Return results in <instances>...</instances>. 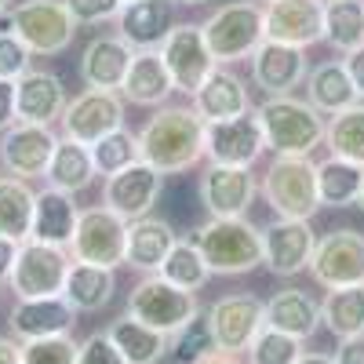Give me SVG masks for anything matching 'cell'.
<instances>
[{"instance_id": "obj_41", "label": "cell", "mask_w": 364, "mask_h": 364, "mask_svg": "<svg viewBox=\"0 0 364 364\" xmlns=\"http://www.w3.org/2000/svg\"><path fill=\"white\" fill-rule=\"evenodd\" d=\"M91 161H95V171L106 175V178L117 175V171H124L135 161H142V154H139V132L117 128V132L102 135L95 146H91Z\"/></svg>"}, {"instance_id": "obj_10", "label": "cell", "mask_w": 364, "mask_h": 364, "mask_svg": "<svg viewBox=\"0 0 364 364\" xmlns=\"http://www.w3.org/2000/svg\"><path fill=\"white\" fill-rule=\"evenodd\" d=\"M204 317L223 353H248L252 339L266 328V302L255 299L252 291H233L211 302Z\"/></svg>"}, {"instance_id": "obj_36", "label": "cell", "mask_w": 364, "mask_h": 364, "mask_svg": "<svg viewBox=\"0 0 364 364\" xmlns=\"http://www.w3.org/2000/svg\"><path fill=\"white\" fill-rule=\"evenodd\" d=\"M321 324L336 339L364 336V284L328 288V295L321 302Z\"/></svg>"}, {"instance_id": "obj_12", "label": "cell", "mask_w": 364, "mask_h": 364, "mask_svg": "<svg viewBox=\"0 0 364 364\" xmlns=\"http://www.w3.org/2000/svg\"><path fill=\"white\" fill-rule=\"evenodd\" d=\"M266 154V139L259 113L248 109L230 120H211L204 124V157L208 164H226V168H252Z\"/></svg>"}, {"instance_id": "obj_40", "label": "cell", "mask_w": 364, "mask_h": 364, "mask_svg": "<svg viewBox=\"0 0 364 364\" xmlns=\"http://www.w3.org/2000/svg\"><path fill=\"white\" fill-rule=\"evenodd\" d=\"M215 350L219 346H215V336H211V324H208L204 314H197L190 324H182L168 339V360L171 364H200Z\"/></svg>"}, {"instance_id": "obj_37", "label": "cell", "mask_w": 364, "mask_h": 364, "mask_svg": "<svg viewBox=\"0 0 364 364\" xmlns=\"http://www.w3.org/2000/svg\"><path fill=\"white\" fill-rule=\"evenodd\" d=\"M157 273H161L164 281H171L175 288H182V291H200V288L211 281V266H208V259L200 255V248H197L193 237H178L175 248L168 252V259L161 262Z\"/></svg>"}, {"instance_id": "obj_28", "label": "cell", "mask_w": 364, "mask_h": 364, "mask_svg": "<svg viewBox=\"0 0 364 364\" xmlns=\"http://www.w3.org/2000/svg\"><path fill=\"white\" fill-rule=\"evenodd\" d=\"M175 91V80L164 66L161 51H135L132 66H128V77L124 84H120V95H124V102L132 106H168Z\"/></svg>"}, {"instance_id": "obj_21", "label": "cell", "mask_w": 364, "mask_h": 364, "mask_svg": "<svg viewBox=\"0 0 364 364\" xmlns=\"http://www.w3.org/2000/svg\"><path fill=\"white\" fill-rule=\"evenodd\" d=\"M73 324H77V310L66 302V295L18 299L8 314L11 339H18V343H33V339H48V336H70Z\"/></svg>"}, {"instance_id": "obj_1", "label": "cell", "mask_w": 364, "mask_h": 364, "mask_svg": "<svg viewBox=\"0 0 364 364\" xmlns=\"http://www.w3.org/2000/svg\"><path fill=\"white\" fill-rule=\"evenodd\" d=\"M139 154L161 175L190 171L204 161V120L193 106H161L139 132Z\"/></svg>"}, {"instance_id": "obj_20", "label": "cell", "mask_w": 364, "mask_h": 364, "mask_svg": "<svg viewBox=\"0 0 364 364\" xmlns=\"http://www.w3.org/2000/svg\"><path fill=\"white\" fill-rule=\"evenodd\" d=\"M266 41H281L295 48H314L324 41V0H269Z\"/></svg>"}, {"instance_id": "obj_47", "label": "cell", "mask_w": 364, "mask_h": 364, "mask_svg": "<svg viewBox=\"0 0 364 364\" xmlns=\"http://www.w3.org/2000/svg\"><path fill=\"white\" fill-rule=\"evenodd\" d=\"M18 124V109H15V80L0 77V132Z\"/></svg>"}, {"instance_id": "obj_33", "label": "cell", "mask_w": 364, "mask_h": 364, "mask_svg": "<svg viewBox=\"0 0 364 364\" xmlns=\"http://www.w3.org/2000/svg\"><path fill=\"white\" fill-rule=\"evenodd\" d=\"M106 331H109V339L117 343V350L124 353L128 364H161L168 357V339L171 336H164V331L149 328V324H142V321H135L128 314L120 321H113Z\"/></svg>"}, {"instance_id": "obj_51", "label": "cell", "mask_w": 364, "mask_h": 364, "mask_svg": "<svg viewBox=\"0 0 364 364\" xmlns=\"http://www.w3.org/2000/svg\"><path fill=\"white\" fill-rule=\"evenodd\" d=\"M0 364H22V343L0 336Z\"/></svg>"}, {"instance_id": "obj_17", "label": "cell", "mask_w": 364, "mask_h": 364, "mask_svg": "<svg viewBox=\"0 0 364 364\" xmlns=\"http://www.w3.org/2000/svg\"><path fill=\"white\" fill-rule=\"evenodd\" d=\"M58 146V135L44 124H11L0 135V168L15 178H44L48 164H51V154Z\"/></svg>"}, {"instance_id": "obj_43", "label": "cell", "mask_w": 364, "mask_h": 364, "mask_svg": "<svg viewBox=\"0 0 364 364\" xmlns=\"http://www.w3.org/2000/svg\"><path fill=\"white\" fill-rule=\"evenodd\" d=\"M77 350L80 343H73V336L33 339L22 343V364H77Z\"/></svg>"}, {"instance_id": "obj_8", "label": "cell", "mask_w": 364, "mask_h": 364, "mask_svg": "<svg viewBox=\"0 0 364 364\" xmlns=\"http://www.w3.org/2000/svg\"><path fill=\"white\" fill-rule=\"evenodd\" d=\"M73 255L70 248H55L44 240H22L18 245V259L11 266V291L15 299H48V295H63L66 277H70Z\"/></svg>"}, {"instance_id": "obj_38", "label": "cell", "mask_w": 364, "mask_h": 364, "mask_svg": "<svg viewBox=\"0 0 364 364\" xmlns=\"http://www.w3.org/2000/svg\"><path fill=\"white\" fill-rule=\"evenodd\" d=\"M324 41L343 55L364 44V0H324Z\"/></svg>"}, {"instance_id": "obj_50", "label": "cell", "mask_w": 364, "mask_h": 364, "mask_svg": "<svg viewBox=\"0 0 364 364\" xmlns=\"http://www.w3.org/2000/svg\"><path fill=\"white\" fill-rule=\"evenodd\" d=\"M18 259V240L11 237H0V281H8L11 277V266Z\"/></svg>"}, {"instance_id": "obj_53", "label": "cell", "mask_w": 364, "mask_h": 364, "mask_svg": "<svg viewBox=\"0 0 364 364\" xmlns=\"http://www.w3.org/2000/svg\"><path fill=\"white\" fill-rule=\"evenodd\" d=\"M200 364H248V360H240V353H223V350H215L211 357H204Z\"/></svg>"}, {"instance_id": "obj_5", "label": "cell", "mask_w": 364, "mask_h": 364, "mask_svg": "<svg viewBox=\"0 0 364 364\" xmlns=\"http://www.w3.org/2000/svg\"><path fill=\"white\" fill-rule=\"evenodd\" d=\"M259 193L281 219H314L321 208V190H317V164L310 157H273Z\"/></svg>"}, {"instance_id": "obj_49", "label": "cell", "mask_w": 364, "mask_h": 364, "mask_svg": "<svg viewBox=\"0 0 364 364\" xmlns=\"http://www.w3.org/2000/svg\"><path fill=\"white\" fill-rule=\"evenodd\" d=\"M343 66H346V73H350V80H353V87H357V99L364 102V44L343 58Z\"/></svg>"}, {"instance_id": "obj_56", "label": "cell", "mask_w": 364, "mask_h": 364, "mask_svg": "<svg viewBox=\"0 0 364 364\" xmlns=\"http://www.w3.org/2000/svg\"><path fill=\"white\" fill-rule=\"evenodd\" d=\"M357 208L364 211V186H360V197H357Z\"/></svg>"}, {"instance_id": "obj_35", "label": "cell", "mask_w": 364, "mask_h": 364, "mask_svg": "<svg viewBox=\"0 0 364 364\" xmlns=\"http://www.w3.org/2000/svg\"><path fill=\"white\" fill-rule=\"evenodd\" d=\"M364 186V164L346 161V157H328L317 164V190H321V208H350L357 204Z\"/></svg>"}, {"instance_id": "obj_26", "label": "cell", "mask_w": 364, "mask_h": 364, "mask_svg": "<svg viewBox=\"0 0 364 364\" xmlns=\"http://www.w3.org/2000/svg\"><path fill=\"white\" fill-rule=\"evenodd\" d=\"M266 328H277L284 336L306 343L321 328V302L302 288H281L266 299Z\"/></svg>"}, {"instance_id": "obj_55", "label": "cell", "mask_w": 364, "mask_h": 364, "mask_svg": "<svg viewBox=\"0 0 364 364\" xmlns=\"http://www.w3.org/2000/svg\"><path fill=\"white\" fill-rule=\"evenodd\" d=\"M11 11V0H0V15H8Z\"/></svg>"}, {"instance_id": "obj_15", "label": "cell", "mask_w": 364, "mask_h": 364, "mask_svg": "<svg viewBox=\"0 0 364 364\" xmlns=\"http://www.w3.org/2000/svg\"><path fill=\"white\" fill-rule=\"evenodd\" d=\"M314 248H317V233L310 219L273 215V223L262 230V266L273 277H299L302 269H310Z\"/></svg>"}, {"instance_id": "obj_32", "label": "cell", "mask_w": 364, "mask_h": 364, "mask_svg": "<svg viewBox=\"0 0 364 364\" xmlns=\"http://www.w3.org/2000/svg\"><path fill=\"white\" fill-rule=\"evenodd\" d=\"M95 161H91V146L84 142H73V139H63L58 135V146L51 154V164L44 171V182L63 193H80L95 182Z\"/></svg>"}, {"instance_id": "obj_31", "label": "cell", "mask_w": 364, "mask_h": 364, "mask_svg": "<svg viewBox=\"0 0 364 364\" xmlns=\"http://www.w3.org/2000/svg\"><path fill=\"white\" fill-rule=\"evenodd\" d=\"M117 291V269L106 266H91V262H77L70 266V277H66V302L77 314H99L102 306H109V299Z\"/></svg>"}, {"instance_id": "obj_14", "label": "cell", "mask_w": 364, "mask_h": 364, "mask_svg": "<svg viewBox=\"0 0 364 364\" xmlns=\"http://www.w3.org/2000/svg\"><path fill=\"white\" fill-rule=\"evenodd\" d=\"M310 273L321 288H350L364 284V233L343 226L317 237Z\"/></svg>"}, {"instance_id": "obj_27", "label": "cell", "mask_w": 364, "mask_h": 364, "mask_svg": "<svg viewBox=\"0 0 364 364\" xmlns=\"http://www.w3.org/2000/svg\"><path fill=\"white\" fill-rule=\"evenodd\" d=\"M77 219H80V208H77L73 193H63V190L48 186V190L37 193L33 230H29V237L44 240V245H55V248H70L73 233H77Z\"/></svg>"}, {"instance_id": "obj_4", "label": "cell", "mask_w": 364, "mask_h": 364, "mask_svg": "<svg viewBox=\"0 0 364 364\" xmlns=\"http://www.w3.org/2000/svg\"><path fill=\"white\" fill-rule=\"evenodd\" d=\"M200 29L219 66L248 63L255 48L266 41V11L255 0H233V4H223L211 11L200 22Z\"/></svg>"}, {"instance_id": "obj_24", "label": "cell", "mask_w": 364, "mask_h": 364, "mask_svg": "<svg viewBox=\"0 0 364 364\" xmlns=\"http://www.w3.org/2000/svg\"><path fill=\"white\" fill-rule=\"evenodd\" d=\"M197 117L204 120V124H211V120H230V117H240L255 109L252 99H248V80L237 77L233 70L226 66H215L208 73V80L190 95Z\"/></svg>"}, {"instance_id": "obj_13", "label": "cell", "mask_w": 364, "mask_h": 364, "mask_svg": "<svg viewBox=\"0 0 364 364\" xmlns=\"http://www.w3.org/2000/svg\"><path fill=\"white\" fill-rule=\"evenodd\" d=\"M164 66L175 80V91L182 95H193V91L208 80V73L215 70V55H211L208 41H204V29L200 22H178L171 26V33L164 37V44L157 48Z\"/></svg>"}, {"instance_id": "obj_58", "label": "cell", "mask_w": 364, "mask_h": 364, "mask_svg": "<svg viewBox=\"0 0 364 364\" xmlns=\"http://www.w3.org/2000/svg\"><path fill=\"white\" fill-rule=\"evenodd\" d=\"M120 4H132V0H120Z\"/></svg>"}, {"instance_id": "obj_6", "label": "cell", "mask_w": 364, "mask_h": 364, "mask_svg": "<svg viewBox=\"0 0 364 364\" xmlns=\"http://www.w3.org/2000/svg\"><path fill=\"white\" fill-rule=\"evenodd\" d=\"M8 29L33 55H63L77 37V18L66 0H22L8 11Z\"/></svg>"}, {"instance_id": "obj_3", "label": "cell", "mask_w": 364, "mask_h": 364, "mask_svg": "<svg viewBox=\"0 0 364 364\" xmlns=\"http://www.w3.org/2000/svg\"><path fill=\"white\" fill-rule=\"evenodd\" d=\"M193 240L200 255L211 266V277H240L252 273L255 266H262V230L248 219H204L193 230Z\"/></svg>"}, {"instance_id": "obj_7", "label": "cell", "mask_w": 364, "mask_h": 364, "mask_svg": "<svg viewBox=\"0 0 364 364\" xmlns=\"http://www.w3.org/2000/svg\"><path fill=\"white\" fill-rule=\"evenodd\" d=\"M200 314L197 291H182L171 281H164L161 273H142V281L128 291V317L175 336L182 324H190Z\"/></svg>"}, {"instance_id": "obj_48", "label": "cell", "mask_w": 364, "mask_h": 364, "mask_svg": "<svg viewBox=\"0 0 364 364\" xmlns=\"http://www.w3.org/2000/svg\"><path fill=\"white\" fill-rule=\"evenodd\" d=\"M336 364H364V336H353V339H339L336 346Z\"/></svg>"}, {"instance_id": "obj_52", "label": "cell", "mask_w": 364, "mask_h": 364, "mask_svg": "<svg viewBox=\"0 0 364 364\" xmlns=\"http://www.w3.org/2000/svg\"><path fill=\"white\" fill-rule=\"evenodd\" d=\"M295 364H336V357H331V353H317V350H302Z\"/></svg>"}, {"instance_id": "obj_22", "label": "cell", "mask_w": 364, "mask_h": 364, "mask_svg": "<svg viewBox=\"0 0 364 364\" xmlns=\"http://www.w3.org/2000/svg\"><path fill=\"white\" fill-rule=\"evenodd\" d=\"M66 87L51 70H33L29 66L18 80H15V109L22 124H44L51 128L55 120H63L66 109Z\"/></svg>"}, {"instance_id": "obj_46", "label": "cell", "mask_w": 364, "mask_h": 364, "mask_svg": "<svg viewBox=\"0 0 364 364\" xmlns=\"http://www.w3.org/2000/svg\"><path fill=\"white\" fill-rule=\"evenodd\" d=\"M66 8L77 18V26H102V22L117 18L120 0H66Z\"/></svg>"}, {"instance_id": "obj_44", "label": "cell", "mask_w": 364, "mask_h": 364, "mask_svg": "<svg viewBox=\"0 0 364 364\" xmlns=\"http://www.w3.org/2000/svg\"><path fill=\"white\" fill-rule=\"evenodd\" d=\"M29 66H33V51H29L11 29H0V77L18 80Z\"/></svg>"}, {"instance_id": "obj_54", "label": "cell", "mask_w": 364, "mask_h": 364, "mask_svg": "<svg viewBox=\"0 0 364 364\" xmlns=\"http://www.w3.org/2000/svg\"><path fill=\"white\" fill-rule=\"evenodd\" d=\"M171 4H182V8H200V4H208V0H171Z\"/></svg>"}, {"instance_id": "obj_9", "label": "cell", "mask_w": 364, "mask_h": 364, "mask_svg": "<svg viewBox=\"0 0 364 364\" xmlns=\"http://www.w3.org/2000/svg\"><path fill=\"white\" fill-rule=\"evenodd\" d=\"M124 252H128V219H120L106 204L84 208L80 219H77L70 255L77 262L117 269V266H124Z\"/></svg>"}, {"instance_id": "obj_18", "label": "cell", "mask_w": 364, "mask_h": 364, "mask_svg": "<svg viewBox=\"0 0 364 364\" xmlns=\"http://www.w3.org/2000/svg\"><path fill=\"white\" fill-rule=\"evenodd\" d=\"M259 193V182L252 168H226L208 164L200 175V204L211 219H240Z\"/></svg>"}, {"instance_id": "obj_2", "label": "cell", "mask_w": 364, "mask_h": 364, "mask_svg": "<svg viewBox=\"0 0 364 364\" xmlns=\"http://www.w3.org/2000/svg\"><path fill=\"white\" fill-rule=\"evenodd\" d=\"M266 149L273 157H310L324 142V113H317L306 99L295 95H266L255 106Z\"/></svg>"}, {"instance_id": "obj_25", "label": "cell", "mask_w": 364, "mask_h": 364, "mask_svg": "<svg viewBox=\"0 0 364 364\" xmlns=\"http://www.w3.org/2000/svg\"><path fill=\"white\" fill-rule=\"evenodd\" d=\"M171 26V0H132L117 11V37L135 51H157Z\"/></svg>"}, {"instance_id": "obj_29", "label": "cell", "mask_w": 364, "mask_h": 364, "mask_svg": "<svg viewBox=\"0 0 364 364\" xmlns=\"http://www.w3.org/2000/svg\"><path fill=\"white\" fill-rule=\"evenodd\" d=\"M178 233L171 230L168 219L161 215H142L135 223H128V252H124V266L139 269V273H157L161 262L168 259V252L175 248Z\"/></svg>"}, {"instance_id": "obj_30", "label": "cell", "mask_w": 364, "mask_h": 364, "mask_svg": "<svg viewBox=\"0 0 364 364\" xmlns=\"http://www.w3.org/2000/svg\"><path fill=\"white\" fill-rule=\"evenodd\" d=\"M306 102L324 117L343 113L353 102H360L357 87H353V80L343 66V58H324V63L310 66V73H306Z\"/></svg>"}, {"instance_id": "obj_16", "label": "cell", "mask_w": 364, "mask_h": 364, "mask_svg": "<svg viewBox=\"0 0 364 364\" xmlns=\"http://www.w3.org/2000/svg\"><path fill=\"white\" fill-rule=\"evenodd\" d=\"M161 190H164V175L146 164V161H135L128 164L124 171H117L106 178L102 186V204L113 208L120 219H142V215H154V204L161 200Z\"/></svg>"}, {"instance_id": "obj_59", "label": "cell", "mask_w": 364, "mask_h": 364, "mask_svg": "<svg viewBox=\"0 0 364 364\" xmlns=\"http://www.w3.org/2000/svg\"><path fill=\"white\" fill-rule=\"evenodd\" d=\"M266 4H269V0H266Z\"/></svg>"}, {"instance_id": "obj_39", "label": "cell", "mask_w": 364, "mask_h": 364, "mask_svg": "<svg viewBox=\"0 0 364 364\" xmlns=\"http://www.w3.org/2000/svg\"><path fill=\"white\" fill-rule=\"evenodd\" d=\"M324 146L331 157H346L364 164V102H353L343 113L324 120Z\"/></svg>"}, {"instance_id": "obj_19", "label": "cell", "mask_w": 364, "mask_h": 364, "mask_svg": "<svg viewBox=\"0 0 364 364\" xmlns=\"http://www.w3.org/2000/svg\"><path fill=\"white\" fill-rule=\"evenodd\" d=\"M252 63V84L262 87L266 95H291L295 87L306 84V48L281 44V41H262L255 48Z\"/></svg>"}, {"instance_id": "obj_45", "label": "cell", "mask_w": 364, "mask_h": 364, "mask_svg": "<svg viewBox=\"0 0 364 364\" xmlns=\"http://www.w3.org/2000/svg\"><path fill=\"white\" fill-rule=\"evenodd\" d=\"M77 364H128V360L117 350V343L109 339V331H95V336H87L80 343Z\"/></svg>"}, {"instance_id": "obj_11", "label": "cell", "mask_w": 364, "mask_h": 364, "mask_svg": "<svg viewBox=\"0 0 364 364\" xmlns=\"http://www.w3.org/2000/svg\"><path fill=\"white\" fill-rule=\"evenodd\" d=\"M63 139L95 146L102 135L124 128V95L120 91H99L84 87L80 95H73L63 109Z\"/></svg>"}, {"instance_id": "obj_23", "label": "cell", "mask_w": 364, "mask_h": 364, "mask_svg": "<svg viewBox=\"0 0 364 364\" xmlns=\"http://www.w3.org/2000/svg\"><path fill=\"white\" fill-rule=\"evenodd\" d=\"M132 58H135V48L128 41H120L117 33H99L80 51V80L99 91H120Z\"/></svg>"}, {"instance_id": "obj_42", "label": "cell", "mask_w": 364, "mask_h": 364, "mask_svg": "<svg viewBox=\"0 0 364 364\" xmlns=\"http://www.w3.org/2000/svg\"><path fill=\"white\" fill-rule=\"evenodd\" d=\"M302 353V343L284 336L277 328H262L248 346V364H295Z\"/></svg>"}, {"instance_id": "obj_34", "label": "cell", "mask_w": 364, "mask_h": 364, "mask_svg": "<svg viewBox=\"0 0 364 364\" xmlns=\"http://www.w3.org/2000/svg\"><path fill=\"white\" fill-rule=\"evenodd\" d=\"M33 204H37V190L26 178L15 175H0V237L11 240H29L33 230Z\"/></svg>"}, {"instance_id": "obj_57", "label": "cell", "mask_w": 364, "mask_h": 364, "mask_svg": "<svg viewBox=\"0 0 364 364\" xmlns=\"http://www.w3.org/2000/svg\"><path fill=\"white\" fill-rule=\"evenodd\" d=\"M0 299H4V281H0Z\"/></svg>"}]
</instances>
